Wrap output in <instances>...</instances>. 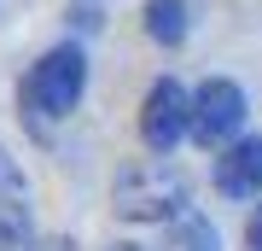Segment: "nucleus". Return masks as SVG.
Listing matches in <instances>:
<instances>
[{
  "label": "nucleus",
  "mask_w": 262,
  "mask_h": 251,
  "mask_svg": "<svg viewBox=\"0 0 262 251\" xmlns=\"http://www.w3.org/2000/svg\"><path fill=\"white\" fill-rule=\"evenodd\" d=\"M215 193L222 199H256L262 193V134H245L222 146L215 158Z\"/></svg>",
  "instance_id": "nucleus-5"
},
{
  "label": "nucleus",
  "mask_w": 262,
  "mask_h": 251,
  "mask_svg": "<svg viewBox=\"0 0 262 251\" xmlns=\"http://www.w3.org/2000/svg\"><path fill=\"white\" fill-rule=\"evenodd\" d=\"M41 251H76V240H47Z\"/></svg>",
  "instance_id": "nucleus-12"
},
{
  "label": "nucleus",
  "mask_w": 262,
  "mask_h": 251,
  "mask_svg": "<svg viewBox=\"0 0 262 251\" xmlns=\"http://www.w3.org/2000/svg\"><path fill=\"white\" fill-rule=\"evenodd\" d=\"M0 251H41L24 199H12V193H0Z\"/></svg>",
  "instance_id": "nucleus-7"
},
{
  "label": "nucleus",
  "mask_w": 262,
  "mask_h": 251,
  "mask_svg": "<svg viewBox=\"0 0 262 251\" xmlns=\"http://www.w3.org/2000/svg\"><path fill=\"white\" fill-rule=\"evenodd\" d=\"M117 210L128 222H163V216H187V176L163 158H146L117 176Z\"/></svg>",
  "instance_id": "nucleus-1"
},
{
  "label": "nucleus",
  "mask_w": 262,
  "mask_h": 251,
  "mask_svg": "<svg viewBox=\"0 0 262 251\" xmlns=\"http://www.w3.org/2000/svg\"><path fill=\"white\" fill-rule=\"evenodd\" d=\"M82 88H88V59H82V47H53V53H41L35 70H29L24 105H29L41 123H58V117L76 111Z\"/></svg>",
  "instance_id": "nucleus-2"
},
{
  "label": "nucleus",
  "mask_w": 262,
  "mask_h": 251,
  "mask_svg": "<svg viewBox=\"0 0 262 251\" xmlns=\"http://www.w3.org/2000/svg\"><path fill=\"white\" fill-rule=\"evenodd\" d=\"M0 193H12V199H24V169L6 158V146H0Z\"/></svg>",
  "instance_id": "nucleus-9"
},
{
  "label": "nucleus",
  "mask_w": 262,
  "mask_h": 251,
  "mask_svg": "<svg viewBox=\"0 0 262 251\" xmlns=\"http://www.w3.org/2000/svg\"><path fill=\"white\" fill-rule=\"evenodd\" d=\"M163 251H222V240H215V228L204 222V216H175V234H169Z\"/></svg>",
  "instance_id": "nucleus-8"
},
{
  "label": "nucleus",
  "mask_w": 262,
  "mask_h": 251,
  "mask_svg": "<svg viewBox=\"0 0 262 251\" xmlns=\"http://www.w3.org/2000/svg\"><path fill=\"white\" fill-rule=\"evenodd\" d=\"M111 251H146V245H111Z\"/></svg>",
  "instance_id": "nucleus-13"
},
{
  "label": "nucleus",
  "mask_w": 262,
  "mask_h": 251,
  "mask_svg": "<svg viewBox=\"0 0 262 251\" xmlns=\"http://www.w3.org/2000/svg\"><path fill=\"white\" fill-rule=\"evenodd\" d=\"M146 35L158 47L187 41V0H146Z\"/></svg>",
  "instance_id": "nucleus-6"
},
{
  "label": "nucleus",
  "mask_w": 262,
  "mask_h": 251,
  "mask_svg": "<svg viewBox=\"0 0 262 251\" xmlns=\"http://www.w3.org/2000/svg\"><path fill=\"white\" fill-rule=\"evenodd\" d=\"M239 129H245V88L227 76H210L192 93V140L198 146H233Z\"/></svg>",
  "instance_id": "nucleus-4"
},
{
  "label": "nucleus",
  "mask_w": 262,
  "mask_h": 251,
  "mask_svg": "<svg viewBox=\"0 0 262 251\" xmlns=\"http://www.w3.org/2000/svg\"><path fill=\"white\" fill-rule=\"evenodd\" d=\"M76 29H99V0H76Z\"/></svg>",
  "instance_id": "nucleus-10"
},
{
  "label": "nucleus",
  "mask_w": 262,
  "mask_h": 251,
  "mask_svg": "<svg viewBox=\"0 0 262 251\" xmlns=\"http://www.w3.org/2000/svg\"><path fill=\"white\" fill-rule=\"evenodd\" d=\"M251 251H262V205H256V216H251Z\"/></svg>",
  "instance_id": "nucleus-11"
},
{
  "label": "nucleus",
  "mask_w": 262,
  "mask_h": 251,
  "mask_svg": "<svg viewBox=\"0 0 262 251\" xmlns=\"http://www.w3.org/2000/svg\"><path fill=\"white\" fill-rule=\"evenodd\" d=\"M187 134H192V93L181 82H169V76L151 82L146 88V105H140V140L158 152V158H169Z\"/></svg>",
  "instance_id": "nucleus-3"
}]
</instances>
